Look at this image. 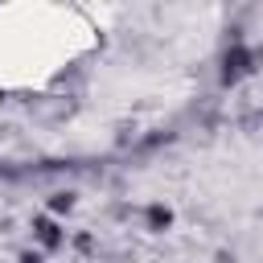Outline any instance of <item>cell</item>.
<instances>
[{"label": "cell", "mask_w": 263, "mask_h": 263, "mask_svg": "<svg viewBox=\"0 0 263 263\" xmlns=\"http://www.w3.org/2000/svg\"><path fill=\"white\" fill-rule=\"evenodd\" d=\"M251 62H255V53H251L247 45H238V41H234V45L226 49V58H222V82H226V86H234L242 74H251Z\"/></svg>", "instance_id": "cell-1"}, {"label": "cell", "mask_w": 263, "mask_h": 263, "mask_svg": "<svg viewBox=\"0 0 263 263\" xmlns=\"http://www.w3.org/2000/svg\"><path fill=\"white\" fill-rule=\"evenodd\" d=\"M33 234H37V242H41L45 251H53V247H62V242H66V234L58 230V222H53V218H37V222H33Z\"/></svg>", "instance_id": "cell-2"}, {"label": "cell", "mask_w": 263, "mask_h": 263, "mask_svg": "<svg viewBox=\"0 0 263 263\" xmlns=\"http://www.w3.org/2000/svg\"><path fill=\"white\" fill-rule=\"evenodd\" d=\"M144 218H148V230H168L173 226V210L168 205H148Z\"/></svg>", "instance_id": "cell-3"}, {"label": "cell", "mask_w": 263, "mask_h": 263, "mask_svg": "<svg viewBox=\"0 0 263 263\" xmlns=\"http://www.w3.org/2000/svg\"><path fill=\"white\" fill-rule=\"evenodd\" d=\"M49 210H53V214L74 210V193H66V189H62V193H53V197H49Z\"/></svg>", "instance_id": "cell-4"}, {"label": "cell", "mask_w": 263, "mask_h": 263, "mask_svg": "<svg viewBox=\"0 0 263 263\" xmlns=\"http://www.w3.org/2000/svg\"><path fill=\"white\" fill-rule=\"evenodd\" d=\"M21 263H41V255H33V251H25V255H21Z\"/></svg>", "instance_id": "cell-5"}]
</instances>
